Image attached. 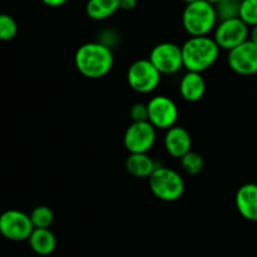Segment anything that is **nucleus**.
I'll use <instances>...</instances> for the list:
<instances>
[{"label":"nucleus","instance_id":"nucleus-1","mask_svg":"<svg viewBox=\"0 0 257 257\" xmlns=\"http://www.w3.org/2000/svg\"><path fill=\"white\" fill-rule=\"evenodd\" d=\"M78 72L89 79H99L112 70L114 64L113 52L100 42H89L80 45L74 55Z\"/></svg>","mask_w":257,"mask_h":257},{"label":"nucleus","instance_id":"nucleus-2","mask_svg":"<svg viewBox=\"0 0 257 257\" xmlns=\"http://www.w3.org/2000/svg\"><path fill=\"white\" fill-rule=\"evenodd\" d=\"M183 68L191 72L202 73L212 67L220 55V47L213 38L208 35L190 37L183 45Z\"/></svg>","mask_w":257,"mask_h":257},{"label":"nucleus","instance_id":"nucleus-3","mask_svg":"<svg viewBox=\"0 0 257 257\" xmlns=\"http://www.w3.org/2000/svg\"><path fill=\"white\" fill-rule=\"evenodd\" d=\"M217 22L215 5L207 0H197L186 4L182 13L183 29L190 37L208 35L215 30Z\"/></svg>","mask_w":257,"mask_h":257},{"label":"nucleus","instance_id":"nucleus-4","mask_svg":"<svg viewBox=\"0 0 257 257\" xmlns=\"http://www.w3.org/2000/svg\"><path fill=\"white\" fill-rule=\"evenodd\" d=\"M151 192L158 200L165 202H175L182 197L185 192V181L177 171L158 166L148 177Z\"/></svg>","mask_w":257,"mask_h":257},{"label":"nucleus","instance_id":"nucleus-5","mask_svg":"<svg viewBox=\"0 0 257 257\" xmlns=\"http://www.w3.org/2000/svg\"><path fill=\"white\" fill-rule=\"evenodd\" d=\"M161 74L150 59H138L127 70V82L135 92L148 94L157 89L161 83Z\"/></svg>","mask_w":257,"mask_h":257},{"label":"nucleus","instance_id":"nucleus-6","mask_svg":"<svg viewBox=\"0 0 257 257\" xmlns=\"http://www.w3.org/2000/svg\"><path fill=\"white\" fill-rule=\"evenodd\" d=\"M34 230L30 216L19 210H7L0 215V235L9 241H28Z\"/></svg>","mask_w":257,"mask_h":257},{"label":"nucleus","instance_id":"nucleus-7","mask_svg":"<svg viewBox=\"0 0 257 257\" xmlns=\"http://www.w3.org/2000/svg\"><path fill=\"white\" fill-rule=\"evenodd\" d=\"M148 59L161 74L165 75L176 74L183 68L182 49L172 42H162L155 45Z\"/></svg>","mask_w":257,"mask_h":257},{"label":"nucleus","instance_id":"nucleus-8","mask_svg":"<svg viewBox=\"0 0 257 257\" xmlns=\"http://www.w3.org/2000/svg\"><path fill=\"white\" fill-rule=\"evenodd\" d=\"M250 38L248 25L241 18L222 20L213 30V39L220 49L231 50Z\"/></svg>","mask_w":257,"mask_h":257},{"label":"nucleus","instance_id":"nucleus-9","mask_svg":"<svg viewBox=\"0 0 257 257\" xmlns=\"http://www.w3.org/2000/svg\"><path fill=\"white\" fill-rule=\"evenodd\" d=\"M148 122L156 130H165L176 125L178 119L177 104L167 95H155L147 103Z\"/></svg>","mask_w":257,"mask_h":257},{"label":"nucleus","instance_id":"nucleus-10","mask_svg":"<svg viewBox=\"0 0 257 257\" xmlns=\"http://www.w3.org/2000/svg\"><path fill=\"white\" fill-rule=\"evenodd\" d=\"M156 128L148 120L132 122L124 132L123 143L130 153H148L156 143Z\"/></svg>","mask_w":257,"mask_h":257},{"label":"nucleus","instance_id":"nucleus-11","mask_svg":"<svg viewBox=\"0 0 257 257\" xmlns=\"http://www.w3.org/2000/svg\"><path fill=\"white\" fill-rule=\"evenodd\" d=\"M227 64L240 75L257 74V44L247 39L242 44L228 50Z\"/></svg>","mask_w":257,"mask_h":257},{"label":"nucleus","instance_id":"nucleus-12","mask_svg":"<svg viewBox=\"0 0 257 257\" xmlns=\"http://www.w3.org/2000/svg\"><path fill=\"white\" fill-rule=\"evenodd\" d=\"M166 152L173 158H178L192 151V138L190 132L181 125H173L166 131L163 140Z\"/></svg>","mask_w":257,"mask_h":257},{"label":"nucleus","instance_id":"nucleus-13","mask_svg":"<svg viewBox=\"0 0 257 257\" xmlns=\"http://www.w3.org/2000/svg\"><path fill=\"white\" fill-rule=\"evenodd\" d=\"M235 205L238 213L245 220L257 221V185L246 183L241 186L235 196Z\"/></svg>","mask_w":257,"mask_h":257},{"label":"nucleus","instance_id":"nucleus-14","mask_svg":"<svg viewBox=\"0 0 257 257\" xmlns=\"http://www.w3.org/2000/svg\"><path fill=\"white\" fill-rule=\"evenodd\" d=\"M180 94L186 102L196 103L203 98L206 93V82L202 73L187 70L180 80Z\"/></svg>","mask_w":257,"mask_h":257},{"label":"nucleus","instance_id":"nucleus-15","mask_svg":"<svg viewBox=\"0 0 257 257\" xmlns=\"http://www.w3.org/2000/svg\"><path fill=\"white\" fill-rule=\"evenodd\" d=\"M30 248L39 256H49L57 247V238L49 228H34L28 238Z\"/></svg>","mask_w":257,"mask_h":257},{"label":"nucleus","instance_id":"nucleus-16","mask_svg":"<svg viewBox=\"0 0 257 257\" xmlns=\"http://www.w3.org/2000/svg\"><path fill=\"white\" fill-rule=\"evenodd\" d=\"M157 167L155 161L147 153H130L125 160L127 172L137 178H148Z\"/></svg>","mask_w":257,"mask_h":257},{"label":"nucleus","instance_id":"nucleus-17","mask_svg":"<svg viewBox=\"0 0 257 257\" xmlns=\"http://www.w3.org/2000/svg\"><path fill=\"white\" fill-rule=\"evenodd\" d=\"M120 0H88L85 13L92 20H105L120 9Z\"/></svg>","mask_w":257,"mask_h":257},{"label":"nucleus","instance_id":"nucleus-18","mask_svg":"<svg viewBox=\"0 0 257 257\" xmlns=\"http://www.w3.org/2000/svg\"><path fill=\"white\" fill-rule=\"evenodd\" d=\"M213 5H215L218 22L240 18V0H220Z\"/></svg>","mask_w":257,"mask_h":257},{"label":"nucleus","instance_id":"nucleus-19","mask_svg":"<svg viewBox=\"0 0 257 257\" xmlns=\"http://www.w3.org/2000/svg\"><path fill=\"white\" fill-rule=\"evenodd\" d=\"M29 216L34 228H49L54 222V212L48 206H37Z\"/></svg>","mask_w":257,"mask_h":257},{"label":"nucleus","instance_id":"nucleus-20","mask_svg":"<svg viewBox=\"0 0 257 257\" xmlns=\"http://www.w3.org/2000/svg\"><path fill=\"white\" fill-rule=\"evenodd\" d=\"M180 161L182 170L190 176L200 175L202 172L203 167H205L202 156L200 153L195 152V151H190L188 153H186L183 157L180 158Z\"/></svg>","mask_w":257,"mask_h":257},{"label":"nucleus","instance_id":"nucleus-21","mask_svg":"<svg viewBox=\"0 0 257 257\" xmlns=\"http://www.w3.org/2000/svg\"><path fill=\"white\" fill-rule=\"evenodd\" d=\"M18 34V24L14 18L9 14L0 13V40L10 42Z\"/></svg>","mask_w":257,"mask_h":257},{"label":"nucleus","instance_id":"nucleus-22","mask_svg":"<svg viewBox=\"0 0 257 257\" xmlns=\"http://www.w3.org/2000/svg\"><path fill=\"white\" fill-rule=\"evenodd\" d=\"M240 18L248 25H257V0H243L240 7Z\"/></svg>","mask_w":257,"mask_h":257},{"label":"nucleus","instance_id":"nucleus-23","mask_svg":"<svg viewBox=\"0 0 257 257\" xmlns=\"http://www.w3.org/2000/svg\"><path fill=\"white\" fill-rule=\"evenodd\" d=\"M130 117L132 122H145L148 120V108L145 103H135L130 109Z\"/></svg>","mask_w":257,"mask_h":257},{"label":"nucleus","instance_id":"nucleus-24","mask_svg":"<svg viewBox=\"0 0 257 257\" xmlns=\"http://www.w3.org/2000/svg\"><path fill=\"white\" fill-rule=\"evenodd\" d=\"M137 0H120L119 7L122 10H133L137 7Z\"/></svg>","mask_w":257,"mask_h":257},{"label":"nucleus","instance_id":"nucleus-25","mask_svg":"<svg viewBox=\"0 0 257 257\" xmlns=\"http://www.w3.org/2000/svg\"><path fill=\"white\" fill-rule=\"evenodd\" d=\"M43 4H45L47 7L50 8H59L62 5H64L68 0H42Z\"/></svg>","mask_w":257,"mask_h":257},{"label":"nucleus","instance_id":"nucleus-26","mask_svg":"<svg viewBox=\"0 0 257 257\" xmlns=\"http://www.w3.org/2000/svg\"><path fill=\"white\" fill-rule=\"evenodd\" d=\"M250 40H252L253 43H256L257 44V25H253L252 29H251L250 32V38H248Z\"/></svg>","mask_w":257,"mask_h":257},{"label":"nucleus","instance_id":"nucleus-27","mask_svg":"<svg viewBox=\"0 0 257 257\" xmlns=\"http://www.w3.org/2000/svg\"><path fill=\"white\" fill-rule=\"evenodd\" d=\"M183 3H186V4H190V3H193V2H197V0H182Z\"/></svg>","mask_w":257,"mask_h":257},{"label":"nucleus","instance_id":"nucleus-28","mask_svg":"<svg viewBox=\"0 0 257 257\" xmlns=\"http://www.w3.org/2000/svg\"><path fill=\"white\" fill-rule=\"evenodd\" d=\"M208 3H211V4H216V3H218L220 0H207Z\"/></svg>","mask_w":257,"mask_h":257},{"label":"nucleus","instance_id":"nucleus-29","mask_svg":"<svg viewBox=\"0 0 257 257\" xmlns=\"http://www.w3.org/2000/svg\"><path fill=\"white\" fill-rule=\"evenodd\" d=\"M240 2H243V0H240Z\"/></svg>","mask_w":257,"mask_h":257}]
</instances>
